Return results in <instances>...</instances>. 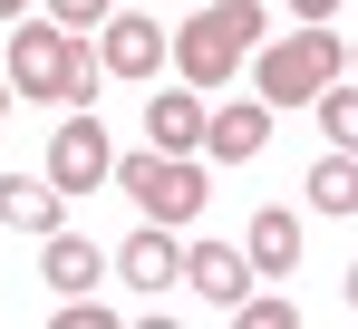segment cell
Segmentation results:
<instances>
[{
  "label": "cell",
  "instance_id": "cell-1",
  "mask_svg": "<svg viewBox=\"0 0 358 329\" xmlns=\"http://www.w3.org/2000/svg\"><path fill=\"white\" fill-rule=\"evenodd\" d=\"M329 78H349V49H339L329 20H300L291 39H262L252 49V97L262 107H310Z\"/></svg>",
  "mask_w": 358,
  "mask_h": 329
},
{
  "label": "cell",
  "instance_id": "cell-2",
  "mask_svg": "<svg viewBox=\"0 0 358 329\" xmlns=\"http://www.w3.org/2000/svg\"><path fill=\"white\" fill-rule=\"evenodd\" d=\"M252 49H262V0H213L175 29V78L184 88H233Z\"/></svg>",
  "mask_w": 358,
  "mask_h": 329
},
{
  "label": "cell",
  "instance_id": "cell-3",
  "mask_svg": "<svg viewBox=\"0 0 358 329\" xmlns=\"http://www.w3.org/2000/svg\"><path fill=\"white\" fill-rule=\"evenodd\" d=\"M107 174L126 184V204H136L145 223H175V232H184V223L203 214V164H194V155H155V146H145V155L107 164Z\"/></svg>",
  "mask_w": 358,
  "mask_h": 329
},
{
  "label": "cell",
  "instance_id": "cell-4",
  "mask_svg": "<svg viewBox=\"0 0 358 329\" xmlns=\"http://www.w3.org/2000/svg\"><path fill=\"white\" fill-rule=\"evenodd\" d=\"M68 68H78V29H59V20H10V58H0L10 97H29V107H59Z\"/></svg>",
  "mask_w": 358,
  "mask_h": 329
},
{
  "label": "cell",
  "instance_id": "cell-5",
  "mask_svg": "<svg viewBox=\"0 0 358 329\" xmlns=\"http://www.w3.org/2000/svg\"><path fill=\"white\" fill-rule=\"evenodd\" d=\"M107 164H117V146H107L97 107H87L78 126H59V136H49V164H39V174H49L59 194H97V184H107Z\"/></svg>",
  "mask_w": 358,
  "mask_h": 329
},
{
  "label": "cell",
  "instance_id": "cell-6",
  "mask_svg": "<svg viewBox=\"0 0 358 329\" xmlns=\"http://www.w3.org/2000/svg\"><path fill=\"white\" fill-rule=\"evenodd\" d=\"M97 68H107V78H155V68H165V29H155L145 10H107V20H97Z\"/></svg>",
  "mask_w": 358,
  "mask_h": 329
},
{
  "label": "cell",
  "instance_id": "cell-7",
  "mask_svg": "<svg viewBox=\"0 0 358 329\" xmlns=\"http://www.w3.org/2000/svg\"><path fill=\"white\" fill-rule=\"evenodd\" d=\"M262 146H271V107H262V97L203 107V146H194V155H213V164H252Z\"/></svg>",
  "mask_w": 358,
  "mask_h": 329
},
{
  "label": "cell",
  "instance_id": "cell-8",
  "mask_svg": "<svg viewBox=\"0 0 358 329\" xmlns=\"http://www.w3.org/2000/svg\"><path fill=\"white\" fill-rule=\"evenodd\" d=\"M242 262H252V281H291L300 272V214L291 204H262L242 223Z\"/></svg>",
  "mask_w": 358,
  "mask_h": 329
},
{
  "label": "cell",
  "instance_id": "cell-9",
  "mask_svg": "<svg viewBox=\"0 0 358 329\" xmlns=\"http://www.w3.org/2000/svg\"><path fill=\"white\" fill-rule=\"evenodd\" d=\"M117 272L136 281V290H175V281H184V232H175V223H145V232H126Z\"/></svg>",
  "mask_w": 358,
  "mask_h": 329
},
{
  "label": "cell",
  "instance_id": "cell-10",
  "mask_svg": "<svg viewBox=\"0 0 358 329\" xmlns=\"http://www.w3.org/2000/svg\"><path fill=\"white\" fill-rule=\"evenodd\" d=\"M184 290H203L213 310H233L242 290H252V262H242V242H184Z\"/></svg>",
  "mask_w": 358,
  "mask_h": 329
},
{
  "label": "cell",
  "instance_id": "cell-11",
  "mask_svg": "<svg viewBox=\"0 0 358 329\" xmlns=\"http://www.w3.org/2000/svg\"><path fill=\"white\" fill-rule=\"evenodd\" d=\"M145 146H155V155H194V146H203V88H155Z\"/></svg>",
  "mask_w": 358,
  "mask_h": 329
},
{
  "label": "cell",
  "instance_id": "cell-12",
  "mask_svg": "<svg viewBox=\"0 0 358 329\" xmlns=\"http://www.w3.org/2000/svg\"><path fill=\"white\" fill-rule=\"evenodd\" d=\"M39 281H49V290H97V281H107V252L78 242V232H39Z\"/></svg>",
  "mask_w": 358,
  "mask_h": 329
},
{
  "label": "cell",
  "instance_id": "cell-13",
  "mask_svg": "<svg viewBox=\"0 0 358 329\" xmlns=\"http://www.w3.org/2000/svg\"><path fill=\"white\" fill-rule=\"evenodd\" d=\"M59 184H49V174H0V223H10V232H59Z\"/></svg>",
  "mask_w": 358,
  "mask_h": 329
},
{
  "label": "cell",
  "instance_id": "cell-14",
  "mask_svg": "<svg viewBox=\"0 0 358 329\" xmlns=\"http://www.w3.org/2000/svg\"><path fill=\"white\" fill-rule=\"evenodd\" d=\"M310 204L339 223V214H358V164H349V146H329V155L310 164Z\"/></svg>",
  "mask_w": 358,
  "mask_h": 329
},
{
  "label": "cell",
  "instance_id": "cell-15",
  "mask_svg": "<svg viewBox=\"0 0 358 329\" xmlns=\"http://www.w3.org/2000/svg\"><path fill=\"white\" fill-rule=\"evenodd\" d=\"M310 107H320V136H329V146H358V88L349 78H329Z\"/></svg>",
  "mask_w": 358,
  "mask_h": 329
},
{
  "label": "cell",
  "instance_id": "cell-16",
  "mask_svg": "<svg viewBox=\"0 0 358 329\" xmlns=\"http://www.w3.org/2000/svg\"><path fill=\"white\" fill-rule=\"evenodd\" d=\"M233 320H242V329H300V310H291V300H271V290H242Z\"/></svg>",
  "mask_w": 358,
  "mask_h": 329
},
{
  "label": "cell",
  "instance_id": "cell-17",
  "mask_svg": "<svg viewBox=\"0 0 358 329\" xmlns=\"http://www.w3.org/2000/svg\"><path fill=\"white\" fill-rule=\"evenodd\" d=\"M107 10H117V0H49V20H59V29H97Z\"/></svg>",
  "mask_w": 358,
  "mask_h": 329
},
{
  "label": "cell",
  "instance_id": "cell-18",
  "mask_svg": "<svg viewBox=\"0 0 358 329\" xmlns=\"http://www.w3.org/2000/svg\"><path fill=\"white\" fill-rule=\"evenodd\" d=\"M291 20H339V0H291Z\"/></svg>",
  "mask_w": 358,
  "mask_h": 329
},
{
  "label": "cell",
  "instance_id": "cell-19",
  "mask_svg": "<svg viewBox=\"0 0 358 329\" xmlns=\"http://www.w3.org/2000/svg\"><path fill=\"white\" fill-rule=\"evenodd\" d=\"M20 10H29V0H0V20H20Z\"/></svg>",
  "mask_w": 358,
  "mask_h": 329
},
{
  "label": "cell",
  "instance_id": "cell-20",
  "mask_svg": "<svg viewBox=\"0 0 358 329\" xmlns=\"http://www.w3.org/2000/svg\"><path fill=\"white\" fill-rule=\"evenodd\" d=\"M0 116H10V78H0Z\"/></svg>",
  "mask_w": 358,
  "mask_h": 329
}]
</instances>
